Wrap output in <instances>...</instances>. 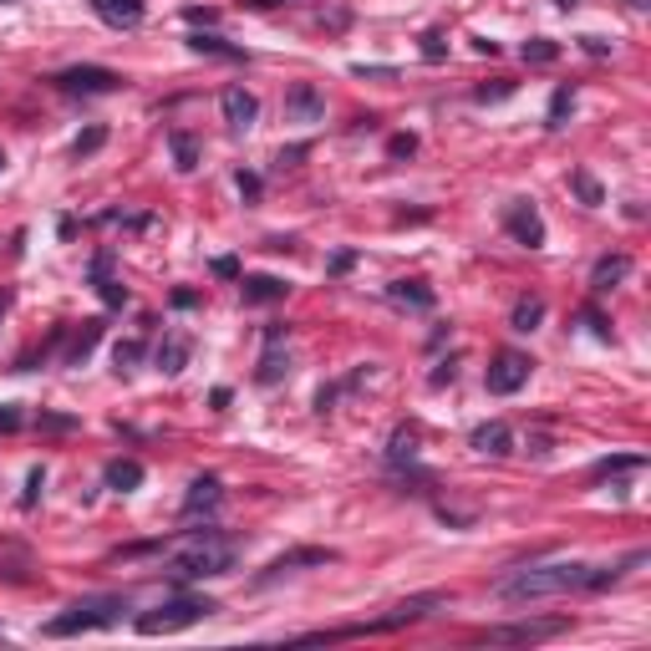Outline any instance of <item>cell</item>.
<instances>
[{
    "label": "cell",
    "instance_id": "26",
    "mask_svg": "<svg viewBox=\"0 0 651 651\" xmlns=\"http://www.w3.org/2000/svg\"><path fill=\"white\" fill-rule=\"evenodd\" d=\"M636 468H647V453H611V458H596V463H590V484H600V478H611V474H636Z\"/></svg>",
    "mask_w": 651,
    "mask_h": 651
},
{
    "label": "cell",
    "instance_id": "33",
    "mask_svg": "<svg viewBox=\"0 0 651 651\" xmlns=\"http://www.w3.org/2000/svg\"><path fill=\"white\" fill-rule=\"evenodd\" d=\"M41 489H46V463H31V474H26V493H20V509H36Z\"/></svg>",
    "mask_w": 651,
    "mask_h": 651
},
{
    "label": "cell",
    "instance_id": "37",
    "mask_svg": "<svg viewBox=\"0 0 651 651\" xmlns=\"http://www.w3.org/2000/svg\"><path fill=\"white\" fill-rule=\"evenodd\" d=\"M423 56L427 61H448V41H443V31H423Z\"/></svg>",
    "mask_w": 651,
    "mask_h": 651
},
{
    "label": "cell",
    "instance_id": "53",
    "mask_svg": "<svg viewBox=\"0 0 651 651\" xmlns=\"http://www.w3.org/2000/svg\"><path fill=\"white\" fill-rule=\"evenodd\" d=\"M356 77H392V67H352Z\"/></svg>",
    "mask_w": 651,
    "mask_h": 651
},
{
    "label": "cell",
    "instance_id": "47",
    "mask_svg": "<svg viewBox=\"0 0 651 651\" xmlns=\"http://www.w3.org/2000/svg\"><path fill=\"white\" fill-rule=\"evenodd\" d=\"M168 300H174L178 311H194V305H199V290H174Z\"/></svg>",
    "mask_w": 651,
    "mask_h": 651
},
{
    "label": "cell",
    "instance_id": "57",
    "mask_svg": "<svg viewBox=\"0 0 651 651\" xmlns=\"http://www.w3.org/2000/svg\"><path fill=\"white\" fill-rule=\"evenodd\" d=\"M0 5H5V0H0Z\"/></svg>",
    "mask_w": 651,
    "mask_h": 651
},
{
    "label": "cell",
    "instance_id": "41",
    "mask_svg": "<svg viewBox=\"0 0 651 651\" xmlns=\"http://www.w3.org/2000/svg\"><path fill=\"white\" fill-rule=\"evenodd\" d=\"M234 189L245 199H260V174H245V168H240V174H234Z\"/></svg>",
    "mask_w": 651,
    "mask_h": 651
},
{
    "label": "cell",
    "instance_id": "2",
    "mask_svg": "<svg viewBox=\"0 0 651 651\" xmlns=\"http://www.w3.org/2000/svg\"><path fill=\"white\" fill-rule=\"evenodd\" d=\"M590 570L596 565H581V560L529 565V570L504 575V581L493 585V596L509 600V606H529V600H545V596H570V590H585L590 585Z\"/></svg>",
    "mask_w": 651,
    "mask_h": 651
},
{
    "label": "cell",
    "instance_id": "48",
    "mask_svg": "<svg viewBox=\"0 0 651 651\" xmlns=\"http://www.w3.org/2000/svg\"><path fill=\"white\" fill-rule=\"evenodd\" d=\"M581 46L590 56H611V46H606V41H600V36H581Z\"/></svg>",
    "mask_w": 651,
    "mask_h": 651
},
{
    "label": "cell",
    "instance_id": "34",
    "mask_svg": "<svg viewBox=\"0 0 651 651\" xmlns=\"http://www.w3.org/2000/svg\"><path fill=\"white\" fill-rule=\"evenodd\" d=\"M142 362V341H118V346H112V367L118 371H133Z\"/></svg>",
    "mask_w": 651,
    "mask_h": 651
},
{
    "label": "cell",
    "instance_id": "55",
    "mask_svg": "<svg viewBox=\"0 0 651 651\" xmlns=\"http://www.w3.org/2000/svg\"><path fill=\"white\" fill-rule=\"evenodd\" d=\"M555 5H560V11H575V5H581V0H555Z\"/></svg>",
    "mask_w": 651,
    "mask_h": 651
},
{
    "label": "cell",
    "instance_id": "31",
    "mask_svg": "<svg viewBox=\"0 0 651 651\" xmlns=\"http://www.w3.org/2000/svg\"><path fill=\"white\" fill-rule=\"evenodd\" d=\"M102 142H107V127H102V123H92L87 133H77V142H71V153H77V159H92V153H97Z\"/></svg>",
    "mask_w": 651,
    "mask_h": 651
},
{
    "label": "cell",
    "instance_id": "23",
    "mask_svg": "<svg viewBox=\"0 0 651 651\" xmlns=\"http://www.w3.org/2000/svg\"><path fill=\"white\" fill-rule=\"evenodd\" d=\"M540 321H545V296H519V300H514L509 331L529 336V331H540Z\"/></svg>",
    "mask_w": 651,
    "mask_h": 651
},
{
    "label": "cell",
    "instance_id": "42",
    "mask_svg": "<svg viewBox=\"0 0 651 651\" xmlns=\"http://www.w3.org/2000/svg\"><path fill=\"white\" fill-rule=\"evenodd\" d=\"M453 377H458V362L448 356V362H438V367H433V377H427V382H433V387H448Z\"/></svg>",
    "mask_w": 651,
    "mask_h": 651
},
{
    "label": "cell",
    "instance_id": "7",
    "mask_svg": "<svg viewBox=\"0 0 651 651\" xmlns=\"http://www.w3.org/2000/svg\"><path fill=\"white\" fill-rule=\"evenodd\" d=\"M56 92H67V97H107V92L123 87V77L112 67H92V61H82V67H67L52 77Z\"/></svg>",
    "mask_w": 651,
    "mask_h": 651
},
{
    "label": "cell",
    "instance_id": "54",
    "mask_svg": "<svg viewBox=\"0 0 651 651\" xmlns=\"http://www.w3.org/2000/svg\"><path fill=\"white\" fill-rule=\"evenodd\" d=\"M5 311H11V290H0V316H5Z\"/></svg>",
    "mask_w": 651,
    "mask_h": 651
},
{
    "label": "cell",
    "instance_id": "50",
    "mask_svg": "<svg viewBox=\"0 0 651 651\" xmlns=\"http://www.w3.org/2000/svg\"><path fill=\"white\" fill-rule=\"evenodd\" d=\"M285 336H290V326H281V321H270V326H264V341H285Z\"/></svg>",
    "mask_w": 651,
    "mask_h": 651
},
{
    "label": "cell",
    "instance_id": "4",
    "mask_svg": "<svg viewBox=\"0 0 651 651\" xmlns=\"http://www.w3.org/2000/svg\"><path fill=\"white\" fill-rule=\"evenodd\" d=\"M219 611V600L209 596H168L159 611H142L138 616V636H174L183 626H194V621L214 616Z\"/></svg>",
    "mask_w": 651,
    "mask_h": 651
},
{
    "label": "cell",
    "instance_id": "28",
    "mask_svg": "<svg viewBox=\"0 0 651 651\" xmlns=\"http://www.w3.org/2000/svg\"><path fill=\"white\" fill-rule=\"evenodd\" d=\"M570 112H575V87H570V82H560V87H555V97H549L545 127H565V123H570Z\"/></svg>",
    "mask_w": 651,
    "mask_h": 651
},
{
    "label": "cell",
    "instance_id": "22",
    "mask_svg": "<svg viewBox=\"0 0 651 651\" xmlns=\"http://www.w3.org/2000/svg\"><path fill=\"white\" fill-rule=\"evenodd\" d=\"M387 468L392 474H407V468H418V433L412 427H397L387 443Z\"/></svg>",
    "mask_w": 651,
    "mask_h": 651
},
{
    "label": "cell",
    "instance_id": "20",
    "mask_svg": "<svg viewBox=\"0 0 651 651\" xmlns=\"http://www.w3.org/2000/svg\"><path fill=\"white\" fill-rule=\"evenodd\" d=\"M285 371H290V352H285V341H264L260 367H255V382H260V387H275V382H285Z\"/></svg>",
    "mask_w": 651,
    "mask_h": 651
},
{
    "label": "cell",
    "instance_id": "25",
    "mask_svg": "<svg viewBox=\"0 0 651 651\" xmlns=\"http://www.w3.org/2000/svg\"><path fill=\"white\" fill-rule=\"evenodd\" d=\"M107 489H118V493H133L142 484V463L138 458H112V463H107Z\"/></svg>",
    "mask_w": 651,
    "mask_h": 651
},
{
    "label": "cell",
    "instance_id": "9",
    "mask_svg": "<svg viewBox=\"0 0 651 651\" xmlns=\"http://www.w3.org/2000/svg\"><path fill=\"white\" fill-rule=\"evenodd\" d=\"M316 565H336V549H321V545L285 549V555H275V560L264 565V570H260V581H255V585L281 581V575H290V570H316Z\"/></svg>",
    "mask_w": 651,
    "mask_h": 651
},
{
    "label": "cell",
    "instance_id": "35",
    "mask_svg": "<svg viewBox=\"0 0 651 651\" xmlns=\"http://www.w3.org/2000/svg\"><path fill=\"white\" fill-rule=\"evenodd\" d=\"M36 427H41V433H71L77 418H67V412H36Z\"/></svg>",
    "mask_w": 651,
    "mask_h": 651
},
{
    "label": "cell",
    "instance_id": "1",
    "mask_svg": "<svg viewBox=\"0 0 651 651\" xmlns=\"http://www.w3.org/2000/svg\"><path fill=\"white\" fill-rule=\"evenodd\" d=\"M234 560H240V540L224 534V529L204 525V529H194V534H183V540H178V555L168 560V581H174V585L219 581V575L234 570Z\"/></svg>",
    "mask_w": 651,
    "mask_h": 651
},
{
    "label": "cell",
    "instance_id": "3",
    "mask_svg": "<svg viewBox=\"0 0 651 651\" xmlns=\"http://www.w3.org/2000/svg\"><path fill=\"white\" fill-rule=\"evenodd\" d=\"M127 611V596H82L71 600L61 616H52L41 626V636H52V641H67V636H82V631H107V626H118Z\"/></svg>",
    "mask_w": 651,
    "mask_h": 651
},
{
    "label": "cell",
    "instance_id": "40",
    "mask_svg": "<svg viewBox=\"0 0 651 651\" xmlns=\"http://www.w3.org/2000/svg\"><path fill=\"white\" fill-rule=\"evenodd\" d=\"M183 20H189V26H214V20H219V11H214V5H189V11H183Z\"/></svg>",
    "mask_w": 651,
    "mask_h": 651
},
{
    "label": "cell",
    "instance_id": "8",
    "mask_svg": "<svg viewBox=\"0 0 651 651\" xmlns=\"http://www.w3.org/2000/svg\"><path fill=\"white\" fill-rule=\"evenodd\" d=\"M529 371H534V362H529L525 352H514V346H504V352H493L489 371H484V387L493 392V397H514V392L529 382Z\"/></svg>",
    "mask_w": 651,
    "mask_h": 651
},
{
    "label": "cell",
    "instance_id": "32",
    "mask_svg": "<svg viewBox=\"0 0 651 651\" xmlns=\"http://www.w3.org/2000/svg\"><path fill=\"white\" fill-rule=\"evenodd\" d=\"M92 290L102 296V305H107V311L127 305V290H123V281H118V275H107V281H92Z\"/></svg>",
    "mask_w": 651,
    "mask_h": 651
},
{
    "label": "cell",
    "instance_id": "13",
    "mask_svg": "<svg viewBox=\"0 0 651 651\" xmlns=\"http://www.w3.org/2000/svg\"><path fill=\"white\" fill-rule=\"evenodd\" d=\"M97 341H102V321L92 316L82 326H71L67 331V352H61V367H82L92 352H97Z\"/></svg>",
    "mask_w": 651,
    "mask_h": 651
},
{
    "label": "cell",
    "instance_id": "19",
    "mask_svg": "<svg viewBox=\"0 0 651 651\" xmlns=\"http://www.w3.org/2000/svg\"><path fill=\"white\" fill-rule=\"evenodd\" d=\"M626 275H631V255H600V260L590 264V290L606 296V290H616Z\"/></svg>",
    "mask_w": 651,
    "mask_h": 651
},
{
    "label": "cell",
    "instance_id": "46",
    "mask_svg": "<svg viewBox=\"0 0 651 651\" xmlns=\"http://www.w3.org/2000/svg\"><path fill=\"white\" fill-rule=\"evenodd\" d=\"M336 397H341V387H321V392H316V412H331Z\"/></svg>",
    "mask_w": 651,
    "mask_h": 651
},
{
    "label": "cell",
    "instance_id": "36",
    "mask_svg": "<svg viewBox=\"0 0 651 651\" xmlns=\"http://www.w3.org/2000/svg\"><path fill=\"white\" fill-rule=\"evenodd\" d=\"M514 87H519V82H493V87H474V102H504V97H514Z\"/></svg>",
    "mask_w": 651,
    "mask_h": 651
},
{
    "label": "cell",
    "instance_id": "30",
    "mask_svg": "<svg viewBox=\"0 0 651 651\" xmlns=\"http://www.w3.org/2000/svg\"><path fill=\"white\" fill-rule=\"evenodd\" d=\"M529 61V67H549L555 56H560V41H549V36H534V41H525V52H519Z\"/></svg>",
    "mask_w": 651,
    "mask_h": 651
},
{
    "label": "cell",
    "instance_id": "56",
    "mask_svg": "<svg viewBox=\"0 0 651 651\" xmlns=\"http://www.w3.org/2000/svg\"><path fill=\"white\" fill-rule=\"evenodd\" d=\"M0 168H5V153H0Z\"/></svg>",
    "mask_w": 651,
    "mask_h": 651
},
{
    "label": "cell",
    "instance_id": "11",
    "mask_svg": "<svg viewBox=\"0 0 651 651\" xmlns=\"http://www.w3.org/2000/svg\"><path fill=\"white\" fill-rule=\"evenodd\" d=\"M219 112H224V123L234 127V133H249L255 118H260V102H255V92H245V87H224L219 92Z\"/></svg>",
    "mask_w": 651,
    "mask_h": 651
},
{
    "label": "cell",
    "instance_id": "49",
    "mask_svg": "<svg viewBox=\"0 0 651 651\" xmlns=\"http://www.w3.org/2000/svg\"><path fill=\"white\" fill-rule=\"evenodd\" d=\"M296 159H305V142H296V148H281V159H275V163H281V168H290Z\"/></svg>",
    "mask_w": 651,
    "mask_h": 651
},
{
    "label": "cell",
    "instance_id": "15",
    "mask_svg": "<svg viewBox=\"0 0 651 651\" xmlns=\"http://www.w3.org/2000/svg\"><path fill=\"white\" fill-rule=\"evenodd\" d=\"M92 11H97V20L112 26V31H133V26H142V0H92Z\"/></svg>",
    "mask_w": 651,
    "mask_h": 651
},
{
    "label": "cell",
    "instance_id": "38",
    "mask_svg": "<svg viewBox=\"0 0 651 651\" xmlns=\"http://www.w3.org/2000/svg\"><path fill=\"white\" fill-rule=\"evenodd\" d=\"M387 153L392 159H412V153H418V138H412V133H397V138H387Z\"/></svg>",
    "mask_w": 651,
    "mask_h": 651
},
{
    "label": "cell",
    "instance_id": "52",
    "mask_svg": "<svg viewBox=\"0 0 651 651\" xmlns=\"http://www.w3.org/2000/svg\"><path fill=\"white\" fill-rule=\"evenodd\" d=\"M240 5H249V11H275V5H285V0H240Z\"/></svg>",
    "mask_w": 651,
    "mask_h": 651
},
{
    "label": "cell",
    "instance_id": "17",
    "mask_svg": "<svg viewBox=\"0 0 651 651\" xmlns=\"http://www.w3.org/2000/svg\"><path fill=\"white\" fill-rule=\"evenodd\" d=\"M468 448H474V453H484V458H504L514 448L509 423H499V418H493V423H478L474 438H468Z\"/></svg>",
    "mask_w": 651,
    "mask_h": 651
},
{
    "label": "cell",
    "instance_id": "29",
    "mask_svg": "<svg viewBox=\"0 0 651 651\" xmlns=\"http://www.w3.org/2000/svg\"><path fill=\"white\" fill-rule=\"evenodd\" d=\"M570 189H575V194H581V204H590V209H596V204H606V189L596 183V174H590V168H575V174H570Z\"/></svg>",
    "mask_w": 651,
    "mask_h": 651
},
{
    "label": "cell",
    "instance_id": "51",
    "mask_svg": "<svg viewBox=\"0 0 651 651\" xmlns=\"http://www.w3.org/2000/svg\"><path fill=\"white\" fill-rule=\"evenodd\" d=\"M474 52H484V56H499V41H489V36H478V41H474Z\"/></svg>",
    "mask_w": 651,
    "mask_h": 651
},
{
    "label": "cell",
    "instance_id": "12",
    "mask_svg": "<svg viewBox=\"0 0 651 651\" xmlns=\"http://www.w3.org/2000/svg\"><path fill=\"white\" fill-rule=\"evenodd\" d=\"M224 504V484L214 474H199L194 484H189V493H183V519H199V514H214Z\"/></svg>",
    "mask_w": 651,
    "mask_h": 651
},
{
    "label": "cell",
    "instance_id": "43",
    "mask_svg": "<svg viewBox=\"0 0 651 651\" xmlns=\"http://www.w3.org/2000/svg\"><path fill=\"white\" fill-rule=\"evenodd\" d=\"M214 275H219V281H240V260H234V255H219V260H214Z\"/></svg>",
    "mask_w": 651,
    "mask_h": 651
},
{
    "label": "cell",
    "instance_id": "16",
    "mask_svg": "<svg viewBox=\"0 0 651 651\" xmlns=\"http://www.w3.org/2000/svg\"><path fill=\"white\" fill-rule=\"evenodd\" d=\"M240 296H245V305H275L290 296V285L281 275H240Z\"/></svg>",
    "mask_w": 651,
    "mask_h": 651
},
{
    "label": "cell",
    "instance_id": "27",
    "mask_svg": "<svg viewBox=\"0 0 651 651\" xmlns=\"http://www.w3.org/2000/svg\"><path fill=\"white\" fill-rule=\"evenodd\" d=\"M168 148H174V163H178V174H194L199 168V142L183 133V127H174L168 133Z\"/></svg>",
    "mask_w": 651,
    "mask_h": 651
},
{
    "label": "cell",
    "instance_id": "21",
    "mask_svg": "<svg viewBox=\"0 0 651 651\" xmlns=\"http://www.w3.org/2000/svg\"><path fill=\"white\" fill-rule=\"evenodd\" d=\"M189 352H194V346H189V336H163L159 352H153V367H159L163 377H178V371L189 367Z\"/></svg>",
    "mask_w": 651,
    "mask_h": 651
},
{
    "label": "cell",
    "instance_id": "10",
    "mask_svg": "<svg viewBox=\"0 0 651 651\" xmlns=\"http://www.w3.org/2000/svg\"><path fill=\"white\" fill-rule=\"evenodd\" d=\"M504 229H509L514 245H525V249L545 245V219H540V209H534L529 199H514L509 209H504Z\"/></svg>",
    "mask_w": 651,
    "mask_h": 651
},
{
    "label": "cell",
    "instance_id": "44",
    "mask_svg": "<svg viewBox=\"0 0 651 651\" xmlns=\"http://www.w3.org/2000/svg\"><path fill=\"white\" fill-rule=\"evenodd\" d=\"M585 326H590V331H596L600 341H611V321L600 316V311H585Z\"/></svg>",
    "mask_w": 651,
    "mask_h": 651
},
{
    "label": "cell",
    "instance_id": "18",
    "mask_svg": "<svg viewBox=\"0 0 651 651\" xmlns=\"http://www.w3.org/2000/svg\"><path fill=\"white\" fill-rule=\"evenodd\" d=\"M387 300H397V305H412V311H433V305H438V290H433V285L427 281H418V275H412V281H392L387 285Z\"/></svg>",
    "mask_w": 651,
    "mask_h": 651
},
{
    "label": "cell",
    "instance_id": "6",
    "mask_svg": "<svg viewBox=\"0 0 651 651\" xmlns=\"http://www.w3.org/2000/svg\"><path fill=\"white\" fill-rule=\"evenodd\" d=\"M443 606H448V596L443 590H423V596H407V600H397L387 616L382 621H367L362 626V636H382V631H403V626H418V621H427V616H438Z\"/></svg>",
    "mask_w": 651,
    "mask_h": 651
},
{
    "label": "cell",
    "instance_id": "24",
    "mask_svg": "<svg viewBox=\"0 0 651 651\" xmlns=\"http://www.w3.org/2000/svg\"><path fill=\"white\" fill-rule=\"evenodd\" d=\"M189 52H199V56H224V61H249L245 46H229L224 36H214V31H194V36H189Z\"/></svg>",
    "mask_w": 651,
    "mask_h": 651
},
{
    "label": "cell",
    "instance_id": "5",
    "mask_svg": "<svg viewBox=\"0 0 651 651\" xmlns=\"http://www.w3.org/2000/svg\"><path fill=\"white\" fill-rule=\"evenodd\" d=\"M570 631V616H534V621H509V626H484L478 641H499V647H534L549 636Z\"/></svg>",
    "mask_w": 651,
    "mask_h": 651
},
{
    "label": "cell",
    "instance_id": "14",
    "mask_svg": "<svg viewBox=\"0 0 651 651\" xmlns=\"http://www.w3.org/2000/svg\"><path fill=\"white\" fill-rule=\"evenodd\" d=\"M285 112H290L296 123H321V118H326V97H321L311 82H296V87L285 92Z\"/></svg>",
    "mask_w": 651,
    "mask_h": 651
},
{
    "label": "cell",
    "instance_id": "39",
    "mask_svg": "<svg viewBox=\"0 0 651 651\" xmlns=\"http://www.w3.org/2000/svg\"><path fill=\"white\" fill-rule=\"evenodd\" d=\"M352 264H356V249H336L331 260H326V275H346Z\"/></svg>",
    "mask_w": 651,
    "mask_h": 651
},
{
    "label": "cell",
    "instance_id": "45",
    "mask_svg": "<svg viewBox=\"0 0 651 651\" xmlns=\"http://www.w3.org/2000/svg\"><path fill=\"white\" fill-rule=\"evenodd\" d=\"M20 427V407H0V433H16Z\"/></svg>",
    "mask_w": 651,
    "mask_h": 651
}]
</instances>
